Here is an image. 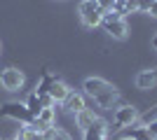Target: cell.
<instances>
[{"label": "cell", "mask_w": 157, "mask_h": 140, "mask_svg": "<svg viewBox=\"0 0 157 140\" xmlns=\"http://www.w3.org/2000/svg\"><path fill=\"white\" fill-rule=\"evenodd\" d=\"M101 26H103V31L110 35V38H115V40H124L127 35H129V26H127L124 16H122L120 12H115V9L103 14Z\"/></svg>", "instance_id": "1"}, {"label": "cell", "mask_w": 157, "mask_h": 140, "mask_svg": "<svg viewBox=\"0 0 157 140\" xmlns=\"http://www.w3.org/2000/svg\"><path fill=\"white\" fill-rule=\"evenodd\" d=\"M80 12V19L85 23L87 28H96L101 26V19H103V12H101V7H98L96 0H82L78 7Z\"/></svg>", "instance_id": "2"}, {"label": "cell", "mask_w": 157, "mask_h": 140, "mask_svg": "<svg viewBox=\"0 0 157 140\" xmlns=\"http://www.w3.org/2000/svg\"><path fill=\"white\" fill-rule=\"evenodd\" d=\"M0 117L21 121V124H31V121L35 119V117L28 112L26 103H5V105H0Z\"/></svg>", "instance_id": "3"}, {"label": "cell", "mask_w": 157, "mask_h": 140, "mask_svg": "<svg viewBox=\"0 0 157 140\" xmlns=\"http://www.w3.org/2000/svg\"><path fill=\"white\" fill-rule=\"evenodd\" d=\"M24 73H21L19 68H5L2 73H0V87L5 89V91H19L24 87Z\"/></svg>", "instance_id": "4"}, {"label": "cell", "mask_w": 157, "mask_h": 140, "mask_svg": "<svg viewBox=\"0 0 157 140\" xmlns=\"http://www.w3.org/2000/svg\"><path fill=\"white\" fill-rule=\"evenodd\" d=\"M82 89H85V93H87V96L96 98V96H101V93H105V91H113L115 87H113L110 82L101 80V77H87V80H85V84H82Z\"/></svg>", "instance_id": "5"}, {"label": "cell", "mask_w": 157, "mask_h": 140, "mask_svg": "<svg viewBox=\"0 0 157 140\" xmlns=\"http://www.w3.org/2000/svg\"><path fill=\"white\" fill-rule=\"evenodd\" d=\"M113 119H115V124H117L120 128H124V126H131V124L138 119V112H136L134 105H122V107H117V112H115Z\"/></svg>", "instance_id": "6"}, {"label": "cell", "mask_w": 157, "mask_h": 140, "mask_svg": "<svg viewBox=\"0 0 157 140\" xmlns=\"http://www.w3.org/2000/svg\"><path fill=\"white\" fill-rule=\"evenodd\" d=\"M61 105H63L68 112H73V114H78V112H82V110H87L85 96H82V93H75V91L68 93V96H66V100L61 103Z\"/></svg>", "instance_id": "7"}, {"label": "cell", "mask_w": 157, "mask_h": 140, "mask_svg": "<svg viewBox=\"0 0 157 140\" xmlns=\"http://www.w3.org/2000/svg\"><path fill=\"white\" fill-rule=\"evenodd\" d=\"M82 133H85V140H105L108 138V126H105V121L96 119L92 126L85 128Z\"/></svg>", "instance_id": "8"}, {"label": "cell", "mask_w": 157, "mask_h": 140, "mask_svg": "<svg viewBox=\"0 0 157 140\" xmlns=\"http://www.w3.org/2000/svg\"><path fill=\"white\" fill-rule=\"evenodd\" d=\"M47 93H49V98H52L54 103H63V100H66V96L71 93V89H68V87L63 84V82H61L59 77H56V80H54L52 84H49Z\"/></svg>", "instance_id": "9"}, {"label": "cell", "mask_w": 157, "mask_h": 140, "mask_svg": "<svg viewBox=\"0 0 157 140\" xmlns=\"http://www.w3.org/2000/svg\"><path fill=\"white\" fill-rule=\"evenodd\" d=\"M157 82V70H143L136 75V87L138 89H150Z\"/></svg>", "instance_id": "10"}, {"label": "cell", "mask_w": 157, "mask_h": 140, "mask_svg": "<svg viewBox=\"0 0 157 140\" xmlns=\"http://www.w3.org/2000/svg\"><path fill=\"white\" fill-rule=\"evenodd\" d=\"M54 117H56L54 107H42V110H40V114L35 117V119H38V124L42 126V131H49V128L54 126Z\"/></svg>", "instance_id": "11"}, {"label": "cell", "mask_w": 157, "mask_h": 140, "mask_svg": "<svg viewBox=\"0 0 157 140\" xmlns=\"http://www.w3.org/2000/svg\"><path fill=\"white\" fill-rule=\"evenodd\" d=\"M96 119H98V117L92 112V110H82V112L75 114V124H78V128H82V131H85V128H89Z\"/></svg>", "instance_id": "12"}, {"label": "cell", "mask_w": 157, "mask_h": 140, "mask_svg": "<svg viewBox=\"0 0 157 140\" xmlns=\"http://www.w3.org/2000/svg\"><path fill=\"white\" fill-rule=\"evenodd\" d=\"M26 107H28V112L33 114V117H38L40 110H42V100H40V96L35 91L28 93V98H26Z\"/></svg>", "instance_id": "13"}, {"label": "cell", "mask_w": 157, "mask_h": 140, "mask_svg": "<svg viewBox=\"0 0 157 140\" xmlns=\"http://www.w3.org/2000/svg\"><path fill=\"white\" fill-rule=\"evenodd\" d=\"M115 98H117V89H113V91L101 93V96H96L94 100H96V105H98V107H113Z\"/></svg>", "instance_id": "14"}, {"label": "cell", "mask_w": 157, "mask_h": 140, "mask_svg": "<svg viewBox=\"0 0 157 140\" xmlns=\"http://www.w3.org/2000/svg\"><path fill=\"white\" fill-rule=\"evenodd\" d=\"M19 138H21V140H45V133H40V131H33V128L26 124V126L19 131Z\"/></svg>", "instance_id": "15"}, {"label": "cell", "mask_w": 157, "mask_h": 140, "mask_svg": "<svg viewBox=\"0 0 157 140\" xmlns=\"http://www.w3.org/2000/svg\"><path fill=\"white\" fill-rule=\"evenodd\" d=\"M45 140H71V135L66 133V131H61V128H49V131H45Z\"/></svg>", "instance_id": "16"}, {"label": "cell", "mask_w": 157, "mask_h": 140, "mask_svg": "<svg viewBox=\"0 0 157 140\" xmlns=\"http://www.w3.org/2000/svg\"><path fill=\"white\" fill-rule=\"evenodd\" d=\"M129 138H131V140H155V138L150 135V131H148L145 126H138V128H134V131L129 133Z\"/></svg>", "instance_id": "17"}, {"label": "cell", "mask_w": 157, "mask_h": 140, "mask_svg": "<svg viewBox=\"0 0 157 140\" xmlns=\"http://www.w3.org/2000/svg\"><path fill=\"white\" fill-rule=\"evenodd\" d=\"M98 2V7H101V12H113L115 9V5H117V0H96Z\"/></svg>", "instance_id": "18"}, {"label": "cell", "mask_w": 157, "mask_h": 140, "mask_svg": "<svg viewBox=\"0 0 157 140\" xmlns=\"http://www.w3.org/2000/svg\"><path fill=\"white\" fill-rule=\"evenodd\" d=\"M152 5H155V0H138V12H150Z\"/></svg>", "instance_id": "19"}, {"label": "cell", "mask_w": 157, "mask_h": 140, "mask_svg": "<svg viewBox=\"0 0 157 140\" xmlns=\"http://www.w3.org/2000/svg\"><path fill=\"white\" fill-rule=\"evenodd\" d=\"M145 128H148V131H150V135L157 140V119H155V121H150V124H148Z\"/></svg>", "instance_id": "20"}, {"label": "cell", "mask_w": 157, "mask_h": 140, "mask_svg": "<svg viewBox=\"0 0 157 140\" xmlns=\"http://www.w3.org/2000/svg\"><path fill=\"white\" fill-rule=\"evenodd\" d=\"M148 14H152V16H155V19H157V0H155V5L150 7V12H148Z\"/></svg>", "instance_id": "21"}, {"label": "cell", "mask_w": 157, "mask_h": 140, "mask_svg": "<svg viewBox=\"0 0 157 140\" xmlns=\"http://www.w3.org/2000/svg\"><path fill=\"white\" fill-rule=\"evenodd\" d=\"M152 47H155V52H157V35L152 38Z\"/></svg>", "instance_id": "22"}, {"label": "cell", "mask_w": 157, "mask_h": 140, "mask_svg": "<svg viewBox=\"0 0 157 140\" xmlns=\"http://www.w3.org/2000/svg\"><path fill=\"white\" fill-rule=\"evenodd\" d=\"M14 140H21V138H19V135H17V138H14Z\"/></svg>", "instance_id": "23"}, {"label": "cell", "mask_w": 157, "mask_h": 140, "mask_svg": "<svg viewBox=\"0 0 157 140\" xmlns=\"http://www.w3.org/2000/svg\"><path fill=\"white\" fill-rule=\"evenodd\" d=\"M122 140H131V138H122Z\"/></svg>", "instance_id": "24"}]
</instances>
